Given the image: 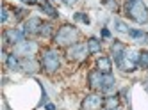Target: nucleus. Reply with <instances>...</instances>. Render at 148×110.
<instances>
[{
    "label": "nucleus",
    "mask_w": 148,
    "mask_h": 110,
    "mask_svg": "<svg viewBox=\"0 0 148 110\" xmlns=\"http://www.w3.org/2000/svg\"><path fill=\"white\" fill-rule=\"evenodd\" d=\"M127 16L132 18L136 23H146L148 21V9L145 5L143 0H130L129 4H127Z\"/></svg>",
    "instance_id": "f257e3e1"
},
{
    "label": "nucleus",
    "mask_w": 148,
    "mask_h": 110,
    "mask_svg": "<svg viewBox=\"0 0 148 110\" xmlns=\"http://www.w3.org/2000/svg\"><path fill=\"white\" fill-rule=\"evenodd\" d=\"M77 39H79V30L71 25H62L57 30V34L54 36L56 45H59V46H71L77 43Z\"/></svg>",
    "instance_id": "f03ea898"
},
{
    "label": "nucleus",
    "mask_w": 148,
    "mask_h": 110,
    "mask_svg": "<svg viewBox=\"0 0 148 110\" xmlns=\"http://www.w3.org/2000/svg\"><path fill=\"white\" fill-rule=\"evenodd\" d=\"M139 55H141V53H137L136 50L127 48V50L123 52V57H121L120 62H118V68L123 69V71H134L136 66L139 64Z\"/></svg>",
    "instance_id": "7ed1b4c3"
},
{
    "label": "nucleus",
    "mask_w": 148,
    "mask_h": 110,
    "mask_svg": "<svg viewBox=\"0 0 148 110\" xmlns=\"http://www.w3.org/2000/svg\"><path fill=\"white\" fill-rule=\"evenodd\" d=\"M41 64L43 68L48 71V73H54L59 69V64H61V59H59V53L56 50H45L43 55H41Z\"/></svg>",
    "instance_id": "20e7f679"
},
{
    "label": "nucleus",
    "mask_w": 148,
    "mask_h": 110,
    "mask_svg": "<svg viewBox=\"0 0 148 110\" xmlns=\"http://www.w3.org/2000/svg\"><path fill=\"white\" fill-rule=\"evenodd\" d=\"M88 53H89V48L86 43H75V45L68 46L66 50V55L70 60H84L88 57Z\"/></svg>",
    "instance_id": "39448f33"
},
{
    "label": "nucleus",
    "mask_w": 148,
    "mask_h": 110,
    "mask_svg": "<svg viewBox=\"0 0 148 110\" xmlns=\"http://www.w3.org/2000/svg\"><path fill=\"white\" fill-rule=\"evenodd\" d=\"M36 50H38V45L34 41H23V43H20V45L14 46V55H22L25 59H30Z\"/></svg>",
    "instance_id": "423d86ee"
},
{
    "label": "nucleus",
    "mask_w": 148,
    "mask_h": 110,
    "mask_svg": "<svg viewBox=\"0 0 148 110\" xmlns=\"http://www.w3.org/2000/svg\"><path fill=\"white\" fill-rule=\"evenodd\" d=\"M103 98L100 94H89L82 101V110H102Z\"/></svg>",
    "instance_id": "0eeeda50"
},
{
    "label": "nucleus",
    "mask_w": 148,
    "mask_h": 110,
    "mask_svg": "<svg viewBox=\"0 0 148 110\" xmlns=\"http://www.w3.org/2000/svg\"><path fill=\"white\" fill-rule=\"evenodd\" d=\"M4 41L11 43V45H20L25 41V32L18 30V29H7L4 32Z\"/></svg>",
    "instance_id": "6e6552de"
},
{
    "label": "nucleus",
    "mask_w": 148,
    "mask_h": 110,
    "mask_svg": "<svg viewBox=\"0 0 148 110\" xmlns=\"http://www.w3.org/2000/svg\"><path fill=\"white\" fill-rule=\"evenodd\" d=\"M41 20L39 18H29L27 21H25V29H23V32L27 36H32V34H39V29H41Z\"/></svg>",
    "instance_id": "1a4fd4ad"
},
{
    "label": "nucleus",
    "mask_w": 148,
    "mask_h": 110,
    "mask_svg": "<svg viewBox=\"0 0 148 110\" xmlns=\"http://www.w3.org/2000/svg\"><path fill=\"white\" fill-rule=\"evenodd\" d=\"M102 82H103V73H100L98 69L97 71H91L89 73V85L93 89H102Z\"/></svg>",
    "instance_id": "9d476101"
},
{
    "label": "nucleus",
    "mask_w": 148,
    "mask_h": 110,
    "mask_svg": "<svg viewBox=\"0 0 148 110\" xmlns=\"http://www.w3.org/2000/svg\"><path fill=\"white\" fill-rule=\"evenodd\" d=\"M97 68L100 73L103 75H111V69H112V64H111V59L109 57H100L97 60Z\"/></svg>",
    "instance_id": "9b49d317"
},
{
    "label": "nucleus",
    "mask_w": 148,
    "mask_h": 110,
    "mask_svg": "<svg viewBox=\"0 0 148 110\" xmlns=\"http://www.w3.org/2000/svg\"><path fill=\"white\" fill-rule=\"evenodd\" d=\"M125 50H127V48H125L123 43H114V45H112L111 53H112V57H114V62H116V64H118L120 59L123 57V52H125Z\"/></svg>",
    "instance_id": "f8f14e48"
},
{
    "label": "nucleus",
    "mask_w": 148,
    "mask_h": 110,
    "mask_svg": "<svg viewBox=\"0 0 148 110\" xmlns=\"http://www.w3.org/2000/svg\"><path fill=\"white\" fill-rule=\"evenodd\" d=\"M114 89V78L112 75H103V82H102V92H111Z\"/></svg>",
    "instance_id": "ddd939ff"
},
{
    "label": "nucleus",
    "mask_w": 148,
    "mask_h": 110,
    "mask_svg": "<svg viewBox=\"0 0 148 110\" xmlns=\"http://www.w3.org/2000/svg\"><path fill=\"white\" fill-rule=\"evenodd\" d=\"M129 36L137 43H148V34L143 30H129Z\"/></svg>",
    "instance_id": "4468645a"
},
{
    "label": "nucleus",
    "mask_w": 148,
    "mask_h": 110,
    "mask_svg": "<svg viewBox=\"0 0 148 110\" xmlns=\"http://www.w3.org/2000/svg\"><path fill=\"white\" fill-rule=\"evenodd\" d=\"M5 62H7V68L13 69V71L14 69H20V66H22V64L18 62V55H14V53L13 55H7V60Z\"/></svg>",
    "instance_id": "2eb2a0df"
},
{
    "label": "nucleus",
    "mask_w": 148,
    "mask_h": 110,
    "mask_svg": "<svg viewBox=\"0 0 148 110\" xmlns=\"http://www.w3.org/2000/svg\"><path fill=\"white\" fill-rule=\"evenodd\" d=\"M88 48H89V53H98L102 50V45H100V41L97 37H91L88 41Z\"/></svg>",
    "instance_id": "dca6fc26"
},
{
    "label": "nucleus",
    "mask_w": 148,
    "mask_h": 110,
    "mask_svg": "<svg viewBox=\"0 0 148 110\" xmlns=\"http://www.w3.org/2000/svg\"><path fill=\"white\" fill-rule=\"evenodd\" d=\"M120 101H118V98L116 96H109L107 100H103V107L105 108H118Z\"/></svg>",
    "instance_id": "f3484780"
},
{
    "label": "nucleus",
    "mask_w": 148,
    "mask_h": 110,
    "mask_svg": "<svg viewBox=\"0 0 148 110\" xmlns=\"http://www.w3.org/2000/svg\"><path fill=\"white\" fill-rule=\"evenodd\" d=\"M22 66L25 68V71H29V73H34V71H36V68H38L36 62H32L30 59H25V60L22 62Z\"/></svg>",
    "instance_id": "a211bd4d"
},
{
    "label": "nucleus",
    "mask_w": 148,
    "mask_h": 110,
    "mask_svg": "<svg viewBox=\"0 0 148 110\" xmlns=\"http://www.w3.org/2000/svg\"><path fill=\"white\" fill-rule=\"evenodd\" d=\"M52 30H54V29H52L50 23H43L41 29H39V34L43 36V37H48V36H52Z\"/></svg>",
    "instance_id": "6ab92c4d"
},
{
    "label": "nucleus",
    "mask_w": 148,
    "mask_h": 110,
    "mask_svg": "<svg viewBox=\"0 0 148 110\" xmlns=\"http://www.w3.org/2000/svg\"><path fill=\"white\" fill-rule=\"evenodd\" d=\"M139 66L141 68H148V52H143L139 55Z\"/></svg>",
    "instance_id": "aec40b11"
},
{
    "label": "nucleus",
    "mask_w": 148,
    "mask_h": 110,
    "mask_svg": "<svg viewBox=\"0 0 148 110\" xmlns=\"http://www.w3.org/2000/svg\"><path fill=\"white\" fill-rule=\"evenodd\" d=\"M43 9H45V11H48V14H50V16H54V18L57 16V13H56V9L52 7L50 4H43Z\"/></svg>",
    "instance_id": "412c9836"
},
{
    "label": "nucleus",
    "mask_w": 148,
    "mask_h": 110,
    "mask_svg": "<svg viewBox=\"0 0 148 110\" xmlns=\"http://www.w3.org/2000/svg\"><path fill=\"white\" fill-rule=\"evenodd\" d=\"M116 29H118L120 32H127V34H129V29H127V25L123 23V21H118V20H116Z\"/></svg>",
    "instance_id": "4be33fe9"
},
{
    "label": "nucleus",
    "mask_w": 148,
    "mask_h": 110,
    "mask_svg": "<svg viewBox=\"0 0 148 110\" xmlns=\"http://www.w3.org/2000/svg\"><path fill=\"white\" fill-rule=\"evenodd\" d=\"M7 21V9H2V23Z\"/></svg>",
    "instance_id": "5701e85b"
},
{
    "label": "nucleus",
    "mask_w": 148,
    "mask_h": 110,
    "mask_svg": "<svg viewBox=\"0 0 148 110\" xmlns=\"http://www.w3.org/2000/svg\"><path fill=\"white\" fill-rule=\"evenodd\" d=\"M102 36H103V37H109V30L103 29V30H102Z\"/></svg>",
    "instance_id": "b1692460"
},
{
    "label": "nucleus",
    "mask_w": 148,
    "mask_h": 110,
    "mask_svg": "<svg viewBox=\"0 0 148 110\" xmlns=\"http://www.w3.org/2000/svg\"><path fill=\"white\" fill-rule=\"evenodd\" d=\"M145 89L148 91V78H146V82H145Z\"/></svg>",
    "instance_id": "393cba45"
},
{
    "label": "nucleus",
    "mask_w": 148,
    "mask_h": 110,
    "mask_svg": "<svg viewBox=\"0 0 148 110\" xmlns=\"http://www.w3.org/2000/svg\"><path fill=\"white\" fill-rule=\"evenodd\" d=\"M73 2H77V0H66V4H73Z\"/></svg>",
    "instance_id": "a878e982"
},
{
    "label": "nucleus",
    "mask_w": 148,
    "mask_h": 110,
    "mask_svg": "<svg viewBox=\"0 0 148 110\" xmlns=\"http://www.w3.org/2000/svg\"><path fill=\"white\" fill-rule=\"evenodd\" d=\"M105 110H120V108H105Z\"/></svg>",
    "instance_id": "bb28decb"
}]
</instances>
